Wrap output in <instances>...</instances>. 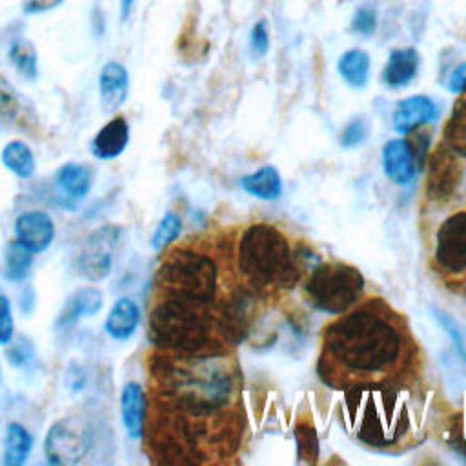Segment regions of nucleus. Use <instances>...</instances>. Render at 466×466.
<instances>
[{
	"label": "nucleus",
	"instance_id": "31",
	"mask_svg": "<svg viewBox=\"0 0 466 466\" xmlns=\"http://www.w3.org/2000/svg\"><path fill=\"white\" fill-rule=\"evenodd\" d=\"M180 233H182V218L177 213L169 211L157 224L151 235V248L155 251H162L167 246H171L180 237Z\"/></svg>",
	"mask_w": 466,
	"mask_h": 466
},
{
	"label": "nucleus",
	"instance_id": "15",
	"mask_svg": "<svg viewBox=\"0 0 466 466\" xmlns=\"http://www.w3.org/2000/svg\"><path fill=\"white\" fill-rule=\"evenodd\" d=\"M120 415L122 426L129 439L140 441L146 431L147 400L144 386L137 380H127L120 390Z\"/></svg>",
	"mask_w": 466,
	"mask_h": 466
},
{
	"label": "nucleus",
	"instance_id": "18",
	"mask_svg": "<svg viewBox=\"0 0 466 466\" xmlns=\"http://www.w3.org/2000/svg\"><path fill=\"white\" fill-rule=\"evenodd\" d=\"M129 144V124L122 115L107 120L91 140V153L98 160L118 158Z\"/></svg>",
	"mask_w": 466,
	"mask_h": 466
},
{
	"label": "nucleus",
	"instance_id": "16",
	"mask_svg": "<svg viewBox=\"0 0 466 466\" xmlns=\"http://www.w3.org/2000/svg\"><path fill=\"white\" fill-rule=\"evenodd\" d=\"M100 106L106 113H115L129 95V73L120 62H107L98 75Z\"/></svg>",
	"mask_w": 466,
	"mask_h": 466
},
{
	"label": "nucleus",
	"instance_id": "29",
	"mask_svg": "<svg viewBox=\"0 0 466 466\" xmlns=\"http://www.w3.org/2000/svg\"><path fill=\"white\" fill-rule=\"evenodd\" d=\"M446 144L459 155L466 158V93L457 100L444 129Z\"/></svg>",
	"mask_w": 466,
	"mask_h": 466
},
{
	"label": "nucleus",
	"instance_id": "5",
	"mask_svg": "<svg viewBox=\"0 0 466 466\" xmlns=\"http://www.w3.org/2000/svg\"><path fill=\"white\" fill-rule=\"evenodd\" d=\"M237 268L255 291L289 289L300 279V266L288 238L264 222L242 233L237 246Z\"/></svg>",
	"mask_w": 466,
	"mask_h": 466
},
{
	"label": "nucleus",
	"instance_id": "8",
	"mask_svg": "<svg viewBox=\"0 0 466 466\" xmlns=\"http://www.w3.org/2000/svg\"><path fill=\"white\" fill-rule=\"evenodd\" d=\"M91 448V431L76 417L55 420L44 439V453L53 466H75Z\"/></svg>",
	"mask_w": 466,
	"mask_h": 466
},
{
	"label": "nucleus",
	"instance_id": "1",
	"mask_svg": "<svg viewBox=\"0 0 466 466\" xmlns=\"http://www.w3.org/2000/svg\"><path fill=\"white\" fill-rule=\"evenodd\" d=\"M415 353L404 319L384 300L371 299L324 329L317 371L337 390L402 380L399 377L406 373Z\"/></svg>",
	"mask_w": 466,
	"mask_h": 466
},
{
	"label": "nucleus",
	"instance_id": "40",
	"mask_svg": "<svg viewBox=\"0 0 466 466\" xmlns=\"http://www.w3.org/2000/svg\"><path fill=\"white\" fill-rule=\"evenodd\" d=\"M60 4H64V0H25L22 5V11L25 15H40L58 7Z\"/></svg>",
	"mask_w": 466,
	"mask_h": 466
},
{
	"label": "nucleus",
	"instance_id": "14",
	"mask_svg": "<svg viewBox=\"0 0 466 466\" xmlns=\"http://www.w3.org/2000/svg\"><path fill=\"white\" fill-rule=\"evenodd\" d=\"M417 166H420L410 138H393L382 147V169L386 177L397 184L406 186L415 178Z\"/></svg>",
	"mask_w": 466,
	"mask_h": 466
},
{
	"label": "nucleus",
	"instance_id": "35",
	"mask_svg": "<svg viewBox=\"0 0 466 466\" xmlns=\"http://www.w3.org/2000/svg\"><path fill=\"white\" fill-rule=\"evenodd\" d=\"M15 337V320L11 300L7 295L0 293V346H7Z\"/></svg>",
	"mask_w": 466,
	"mask_h": 466
},
{
	"label": "nucleus",
	"instance_id": "20",
	"mask_svg": "<svg viewBox=\"0 0 466 466\" xmlns=\"http://www.w3.org/2000/svg\"><path fill=\"white\" fill-rule=\"evenodd\" d=\"M104 306V295L98 288H80L64 304L56 324L69 328L84 317H95Z\"/></svg>",
	"mask_w": 466,
	"mask_h": 466
},
{
	"label": "nucleus",
	"instance_id": "33",
	"mask_svg": "<svg viewBox=\"0 0 466 466\" xmlns=\"http://www.w3.org/2000/svg\"><path fill=\"white\" fill-rule=\"evenodd\" d=\"M5 357L13 368H25L35 359V346L25 337H13V340L7 344Z\"/></svg>",
	"mask_w": 466,
	"mask_h": 466
},
{
	"label": "nucleus",
	"instance_id": "27",
	"mask_svg": "<svg viewBox=\"0 0 466 466\" xmlns=\"http://www.w3.org/2000/svg\"><path fill=\"white\" fill-rule=\"evenodd\" d=\"M370 66V55L364 49L355 47L340 55L337 62V71L351 87H364L368 84Z\"/></svg>",
	"mask_w": 466,
	"mask_h": 466
},
{
	"label": "nucleus",
	"instance_id": "32",
	"mask_svg": "<svg viewBox=\"0 0 466 466\" xmlns=\"http://www.w3.org/2000/svg\"><path fill=\"white\" fill-rule=\"evenodd\" d=\"M431 313L437 320V324L448 333V337L451 339L457 353L461 355V359L466 362V326L462 322H459L457 319H453L448 311L441 309V308H431Z\"/></svg>",
	"mask_w": 466,
	"mask_h": 466
},
{
	"label": "nucleus",
	"instance_id": "9",
	"mask_svg": "<svg viewBox=\"0 0 466 466\" xmlns=\"http://www.w3.org/2000/svg\"><path fill=\"white\" fill-rule=\"evenodd\" d=\"M120 226L106 224L96 228L86 238L76 255V273L87 282H100L113 269V255L120 238Z\"/></svg>",
	"mask_w": 466,
	"mask_h": 466
},
{
	"label": "nucleus",
	"instance_id": "6",
	"mask_svg": "<svg viewBox=\"0 0 466 466\" xmlns=\"http://www.w3.org/2000/svg\"><path fill=\"white\" fill-rule=\"evenodd\" d=\"M217 260L197 248H177L160 264L155 286L158 297L215 306L218 295Z\"/></svg>",
	"mask_w": 466,
	"mask_h": 466
},
{
	"label": "nucleus",
	"instance_id": "37",
	"mask_svg": "<svg viewBox=\"0 0 466 466\" xmlns=\"http://www.w3.org/2000/svg\"><path fill=\"white\" fill-rule=\"evenodd\" d=\"M249 49L255 56H264L269 49V33L266 20H258L249 33Z\"/></svg>",
	"mask_w": 466,
	"mask_h": 466
},
{
	"label": "nucleus",
	"instance_id": "17",
	"mask_svg": "<svg viewBox=\"0 0 466 466\" xmlns=\"http://www.w3.org/2000/svg\"><path fill=\"white\" fill-rule=\"evenodd\" d=\"M439 106L426 95H413L400 100L393 109V127L399 133H411L413 129L437 120Z\"/></svg>",
	"mask_w": 466,
	"mask_h": 466
},
{
	"label": "nucleus",
	"instance_id": "22",
	"mask_svg": "<svg viewBox=\"0 0 466 466\" xmlns=\"http://www.w3.org/2000/svg\"><path fill=\"white\" fill-rule=\"evenodd\" d=\"M419 71V53L413 47L393 49L382 69V80L388 87L408 86Z\"/></svg>",
	"mask_w": 466,
	"mask_h": 466
},
{
	"label": "nucleus",
	"instance_id": "19",
	"mask_svg": "<svg viewBox=\"0 0 466 466\" xmlns=\"http://www.w3.org/2000/svg\"><path fill=\"white\" fill-rule=\"evenodd\" d=\"M140 319L142 315H140L138 304L129 297H122L111 306L104 320V329L113 340L124 342L137 333L140 326Z\"/></svg>",
	"mask_w": 466,
	"mask_h": 466
},
{
	"label": "nucleus",
	"instance_id": "39",
	"mask_svg": "<svg viewBox=\"0 0 466 466\" xmlns=\"http://www.w3.org/2000/svg\"><path fill=\"white\" fill-rule=\"evenodd\" d=\"M451 448L455 453H459L462 459H466V419H459L451 424L450 437H448Z\"/></svg>",
	"mask_w": 466,
	"mask_h": 466
},
{
	"label": "nucleus",
	"instance_id": "36",
	"mask_svg": "<svg viewBox=\"0 0 466 466\" xmlns=\"http://www.w3.org/2000/svg\"><path fill=\"white\" fill-rule=\"evenodd\" d=\"M368 135V126L362 118H353L351 122L346 124L340 135V144L344 147H355L366 140Z\"/></svg>",
	"mask_w": 466,
	"mask_h": 466
},
{
	"label": "nucleus",
	"instance_id": "41",
	"mask_svg": "<svg viewBox=\"0 0 466 466\" xmlns=\"http://www.w3.org/2000/svg\"><path fill=\"white\" fill-rule=\"evenodd\" d=\"M448 87L451 93H459V95L466 93V62L453 69L448 80Z\"/></svg>",
	"mask_w": 466,
	"mask_h": 466
},
{
	"label": "nucleus",
	"instance_id": "26",
	"mask_svg": "<svg viewBox=\"0 0 466 466\" xmlns=\"http://www.w3.org/2000/svg\"><path fill=\"white\" fill-rule=\"evenodd\" d=\"M0 160L7 171H11L16 178L27 180L35 175L36 162L31 147L24 140H11L4 146L0 153Z\"/></svg>",
	"mask_w": 466,
	"mask_h": 466
},
{
	"label": "nucleus",
	"instance_id": "4",
	"mask_svg": "<svg viewBox=\"0 0 466 466\" xmlns=\"http://www.w3.org/2000/svg\"><path fill=\"white\" fill-rule=\"evenodd\" d=\"M149 337L160 351L204 355L226 351L217 306L158 297L149 313Z\"/></svg>",
	"mask_w": 466,
	"mask_h": 466
},
{
	"label": "nucleus",
	"instance_id": "34",
	"mask_svg": "<svg viewBox=\"0 0 466 466\" xmlns=\"http://www.w3.org/2000/svg\"><path fill=\"white\" fill-rule=\"evenodd\" d=\"M351 29L362 36H370L377 29V13L370 5H362L351 18Z\"/></svg>",
	"mask_w": 466,
	"mask_h": 466
},
{
	"label": "nucleus",
	"instance_id": "38",
	"mask_svg": "<svg viewBox=\"0 0 466 466\" xmlns=\"http://www.w3.org/2000/svg\"><path fill=\"white\" fill-rule=\"evenodd\" d=\"M297 446L300 455H308V461L317 459L315 430L309 426H297Z\"/></svg>",
	"mask_w": 466,
	"mask_h": 466
},
{
	"label": "nucleus",
	"instance_id": "10",
	"mask_svg": "<svg viewBox=\"0 0 466 466\" xmlns=\"http://www.w3.org/2000/svg\"><path fill=\"white\" fill-rule=\"evenodd\" d=\"M257 315V291L249 286L235 289L229 297L217 306L218 331L228 346L244 340Z\"/></svg>",
	"mask_w": 466,
	"mask_h": 466
},
{
	"label": "nucleus",
	"instance_id": "28",
	"mask_svg": "<svg viewBox=\"0 0 466 466\" xmlns=\"http://www.w3.org/2000/svg\"><path fill=\"white\" fill-rule=\"evenodd\" d=\"M33 253L22 246L16 238L7 244L4 255V279L13 284H20L29 277L33 268Z\"/></svg>",
	"mask_w": 466,
	"mask_h": 466
},
{
	"label": "nucleus",
	"instance_id": "42",
	"mask_svg": "<svg viewBox=\"0 0 466 466\" xmlns=\"http://www.w3.org/2000/svg\"><path fill=\"white\" fill-rule=\"evenodd\" d=\"M84 384H86V380H84V375H82V371L78 370V368H69V373H67V386H69V390L71 391H78V390H82L84 388Z\"/></svg>",
	"mask_w": 466,
	"mask_h": 466
},
{
	"label": "nucleus",
	"instance_id": "23",
	"mask_svg": "<svg viewBox=\"0 0 466 466\" xmlns=\"http://www.w3.org/2000/svg\"><path fill=\"white\" fill-rule=\"evenodd\" d=\"M240 187L260 200H277L282 195V178L277 167L262 166L257 171L240 178Z\"/></svg>",
	"mask_w": 466,
	"mask_h": 466
},
{
	"label": "nucleus",
	"instance_id": "3",
	"mask_svg": "<svg viewBox=\"0 0 466 466\" xmlns=\"http://www.w3.org/2000/svg\"><path fill=\"white\" fill-rule=\"evenodd\" d=\"M415 406L413 391L402 380L364 382L344 390L340 424L366 446L393 448L411 433Z\"/></svg>",
	"mask_w": 466,
	"mask_h": 466
},
{
	"label": "nucleus",
	"instance_id": "12",
	"mask_svg": "<svg viewBox=\"0 0 466 466\" xmlns=\"http://www.w3.org/2000/svg\"><path fill=\"white\" fill-rule=\"evenodd\" d=\"M461 175L462 169L457 153L448 144H441L430 158V171L426 180L428 197L431 200H446L455 193L461 182Z\"/></svg>",
	"mask_w": 466,
	"mask_h": 466
},
{
	"label": "nucleus",
	"instance_id": "43",
	"mask_svg": "<svg viewBox=\"0 0 466 466\" xmlns=\"http://www.w3.org/2000/svg\"><path fill=\"white\" fill-rule=\"evenodd\" d=\"M133 4H135V0H120V15H122V20H126V18L131 15Z\"/></svg>",
	"mask_w": 466,
	"mask_h": 466
},
{
	"label": "nucleus",
	"instance_id": "25",
	"mask_svg": "<svg viewBox=\"0 0 466 466\" xmlns=\"http://www.w3.org/2000/svg\"><path fill=\"white\" fill-rule=\"evenodd\" d=\"M7 60L24 80L33 82L38 78V53L31 40L24 36L13 38L7 47Z\"/></svg>",
	"mask_w": 466,
	"mask_h": 466
},
{
	"label": "nucleus",
	"instance_id": "11",
	"mask_svg": "<svg viewBox=\"0 0 466 466\" xmlns=\"http://www.w3.org/2000/svg\"><path fill=\"white\" fill-rule=\"evenodd\" d=\"M435 262L450 275L466 271V211L448 217L435 240Z\"/></svg>",
	"mask_w": 466,
	"mask_h": 466
},
{
	"label": "nucleus",
	"instance_id": "2",
	"mask_svg": "<svg viewBox=\"0 0 466 466\" xmlns=\"http://www.w3.org/2000/svg\"><path fill=\"white\" fill-rule=\"evenodd\" d=\"M149 371L155 399L195 417L229 411L238 390V370L226 351L177 355L158 350L149 360Z\"/></svg>",
	"mask_w": 466,
	"mask_h": 466
},
{
	"label": "nucleus",
	"instance_id": "21",
	"mask_svg": "<svg viewBox=\"0 0 466 466\" xmlns=\"http://www.w3.org/2000/svg\"><path fill=\"white\" fill-rule=\"evenodd\" d=\"M93 186V169L87 164L66 162L55 173V187L69 200H82Z\"/></svg>",
	"mask_w": 466,
	"mask_h": 466
},
{
	"label": "nucleus",
	"instance_id": "13",
	"mask_svg": "<svg viewBox=\"0 0 466 466\" xmlns=\"http://www.w3.org/2000/svg\"><path fill=\"white\" fill-rule=\"evenodd\" d=\"M56 229L53 218L40 209H29L16 217L15 237L33 255L46 251L55 240Z\"/></svg>",
	"mask_w": 466,
	"mask_h": 466
},
{
	"label": "nucleus",
	"instance_id": "7",
	"mask_svg": "<svg viewBox=\"0 0 466 466\" xmlns=\"http://www.w3.org/2000/svg\"><path fill=\"white\" fill-rule=\"evenodd\" d=\"M364 291L362 273L344 262H319L304 284L308 302L326 313H344Z\"/></svg>",
	"mask_w": 466,
	"mask_h": 466
},
{
	"label": "nucleus",
	"instance_id": "24",
	"mask_svg": "<svg viewBox=\"0 0 466 466\" xmlns=\"http://www.w3.org/2000/svg\"><path fill=\"white\" fill-rule=\"evenodd\" d=\"M33 450V435L20 422H9L4 435V466H22Z\"/></svg>",
	"mask_w": 466,
	"mask_h": 466
},
{
	"label": "nucleus",
	"instance_id": "30",
	"mask_svg": "<svg viewBox=\"0 0 466 466\" xmlns=\"http://www.w3.org/2000/svg\"><path fill=\"white\" fill-rule=\"evenodd\" d=\"M24 102L25 100L9 82V78L0 73V120L7 124L18 122L24 111Z\"/></svg>",
	"mask_w": 466,
	"mask_h": 466
}]
</instances>
